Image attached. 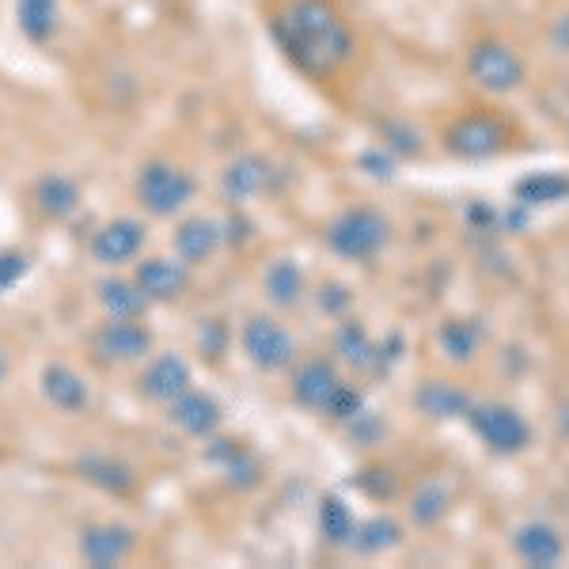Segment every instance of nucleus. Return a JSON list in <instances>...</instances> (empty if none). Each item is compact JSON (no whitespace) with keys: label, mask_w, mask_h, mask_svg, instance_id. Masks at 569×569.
Here are the masks:
<instances>
[{"label":"nucleus","mask_w":569,"mask_h":569,"mask_svg":"<svg viewBox=\"0 0 569 569\" xmlns=\"http://www.w3.org/2000/svg\"><path fill=\"white\" fill-rule=\"evenodd\" d=\"M562 433H566V437H569V407H566V410H562Z\"/></svg>","instance_id":"nucleus-37"},{"label":"nucleus","mask_w":569,"mask_h":569,"mask_svg":"<svg viewBox=\"0 0 569 569\" xmlns=\"http://www.w3.org/2000/svg\"><path fill=\"white\" fill-rule=\"evenodd\" d=\"M96 292L107 319H141L144 308H149V297L141 292V284L126 278H103L96 284Z\"/></svg>","instance_id":"nucleus-21"},{"label":"nucleus","mask_w":569,"mask_h":569,"mask_svg":"<svg viewBox=\"0 0 569 569\" xmlns=\"http://www.w3.org/2000/svg\"><path fill=\"white\" fill-rule=\"evenodd\" d=\"M266 182H270V163H266L262 156H240V160H232L224 168L220 190H224L228 201H247L259 194Z\"/></svg>","instance_id":"nucleus-19"},{"label":"nucleus","mask_w":569,"mask_h":569,"mask_svg":"<svg viewBox=\"0 0 569 569\" xmlns=\"http://www.w3.org/2000/svg\"><path fill=\"white\" fill-rule=\"evenodd\" d=\"M198 342H201V353L220 357V353H224V342H228V330H224V323H220V319H209V323L201 327Z\"/></svg>","instance_id":"nucleus-34"},{"label":"nucleus","mask_w":569,"mask_h":569,"mask_svg":"<svg viewBox=\"0 0 569 569\" xmlns=\"http://www.w3.org/2000/svg\"><path fill=\"white\" fill-rule=\"evenodd\" d=\"M34 206H39V213L50 220H69L80 209L77 179L61 176V171H46V176L34 182Z\"/></svg>","instance_id":"nucleus-18"},{"label":"nucleus","mask_w":569,"mask_h":569,"mask_svg":"<svg viewBox=\"0 0 569 569\" xmlns=\"http://www.w3.org/2000/svg\"><path fill=\"white\" fill-rule=\"evenodd\" d=\"M240 346H243L247 361H251L254 369H262V372L289 369L292 357H297V342H292V335L270 316H251V319H247L243 330H240Z\"/></svg>","instance_id":"nucleus-5"},{"label":"nucleus","mask_w":569,"mask_h":569,"mask_svg":"<svg viewBox=\"0 0 569 569\" xmlns=\"http://www.w3.org/2000/svg\"><path fill=\"white\" fill-rule=\"evenodd\" d=\"M194 376H190V365L182 361L179 353H160L144 365L141 380H137V391L149 402H176L182 391H190Z\"/></svg>","instance_id":"nucleus-11"},{"label":"nucleus","mask_w":569,"mask_h":569,"mask_svg":"<svg viewBox=\"0 0 569 569\" xmlns=\"http://www.w3.org/2000/svg\"><path fill=\"white\" fill-rule=\"evenodd\" d=\"M338 388H342V380L330 361H305L292 376V399L308 410H327Z\"/></svg>","instance_id":"nucleus-16"},{"label":"nucleus","mask_w":569,"mask_h":569,"mask_svg":"<svg viewBox=\"0 0 569 569\" xmlns=\"http://www.w3.org/2000/svg\"><path fill=\"white\" fill-rule=\"evenodd\" d=\"M270 27L284 58L311 80L335 77L353 58V31L330 0H284Z\"/></svg>","instance_id":"nucleus-1"},{"label":"nucleus","mask_w":569,"mask_h":569,"mask_svg":"<svg viewBox=\"0 0 569 569\" xmlns=\"http://www.w3.org/2000/svg\"><path fill=\"white\" fill-rule=\"evenodd\" d=\"M335 346H338V353H342V361L353 365V369H361V372H383V353L376 350L372 338L365 335V330L357 327V323H346L342 330H338Z\"/></svg>","instance_id":"nucleus-25"},{"label":"nucleus","mask_w":569,"mask_h":569,"mask_svg":"<svg viewBox=\"0 0 569 569\" xmlns=\"http://www.w3.org/2000/svg\"><path fill=\"white\" fill-rule=\"evenodd\" d=\"M144 247V224L133 217H118L110 220V224L99 228L96 236H91V259L99 266H107V270H114V266L122 262H133L137 254H141Z\"/></svg>","instance_id":"nucleus-9"},{"label":"nucleus","mask_w":569,"mask_h":569,"mask_svg":"<svg viewBox=\"0 0 569 569\" xmlns=\"http://www.w3.org/2000/svg\"><path fill=\"white\" fill-rule=\"evenodd\" d=\"M327 415L330 418H342V421L361 418V391H357L353 383H342V388L335 391V399H330Z\"/></svg>","instance_id":"nucleus-33"},{"label":"nucleus","mask_w":569,"mask_h":569,"mask_svg":"<svg viewBox=\"0 0 569 569\" xmlns=\"http://www.w3.org/2000/svg\"><path fill=\"white\" fill-rule=\"evenodd\" d=\"M319 300H323V308H342L346 305V292L338 289V284H327L323 297H319Z\"/></svg>","instance_id":"nucleus-35"},{"label":"nucleus","mask_w":569,"mask_h":569,"mask_svg":"<svg viewBox=\"0 0 569 569\" xmlns=\"http://www.w3.org/2000/svg\"><path fill=\"white\" fill-rule=\"evenodd\" d=\"M262 289H266V297H270L278 308H297L300 297H305V273H300L297 262L278 259V262L270 266V270H266Z\"/></svg>","instance_id":"nucleus-24"},{"label":"nucleus","mask_w":569,"mask_h":569,"mask_svg":"<svg viewBox=\"0 0 569 569\" xmlns=\"http://www.w3.org/2000/svg\"><path fill=\"white\" fill-rule=\"evenodd\" d=\"M445 144L463 160H486V156L501 152L509 144V126L501 122L490 110H479V114H463L452 130L445 133Z\"/></svg>","instance_id":"nucleus-6"},{"label":"nucleus","mask_w":569,"mask_h":569,"mask_svg":"<svg viewBox=\"0 0 569 569\" xmlns=\"http://www.w3.org/2000/svg\"><path fill=\"white\" fill-rule=\"evenodd\" d=\"M16 23H20L23 39L50 42L61 23V4L58 0H16Z\"/></svg>","instance_id":"nucleus-23"},{"label":"nucleus","mask_w":569,"mask_h":569,"mask_svg":"<svg viewBox=\"0 0 569 569\" xmlns=\"http://www.w3.org/2000/svg\"><path fill=\"white\" fill-rule=\"evenodd\" d=\"M77 475L84 482H91L96 490L110 493V498H130L133 486H137V475L130 463L114 460V456H103V452H84L77 460Z\"/></svg>","instance_id":"nucleus-14"},{"label":"nucleus","mask_w":569,"mask_h":569,"mask_svg":"<svg viewBox=\"0 0 569 569\" xmlns=\"http://www.w3.org/2000/svg\"><path fill=\"white\" fill-rule=\"evenodd\" d=\"M517 555L525 558L528 566L550 569L562 558V539H558V531L550 525H525L517 531Z\"/></svg>","instance_id":"nucleus-22"},{"label":"nucleus","mask_w":569,"mask_h":569,"mask_svg":"<svg viewBox=\"0 0 569 569\" xmlns=\"http://www.w3.org/2000/svg\"><path fill=\"white\" fill-rule=\"evenodd\" d=\"M415 402H418V410L421 415H429V418H456V415H467V395L460 388H452V383H440V380H429L426 388H421L415 395Z\"/></svg>","instance_id":"nucleus-26"},{"label":"nucleus","mask_w":569,"mask_h":569,"mask_svg":"<svg viewBox=\"0 0 569 569\" xmlns=\"http://www.w3.org/2000/svg\"><path fill=\"white\" fill-rule=\"evenodd\" d=\"M437 338H440V350L452 357V361H471L482 346V327L475 319H448Z\"/></svg>","instance_id":"nucleus-27"},{"label":"nucleus","mask_w":569,"mask_h":569,"mask_svg":"<svg viewBox=\"0 0 569 569\" xmlns=\"http://www.w3.org/2000/svg\"><path fill=\"white\" fill-rule=\"evenodd\" d=\"M39 388H42V399L50 402L53 410H61V415H84L91 407V391L84 383V376L77 369H69V365H58L50 361L39 376Z\"/></svg>","instance_id":"nucleus-12"},{"label":"nucleus","mask_w":569,"mask_h":569,"mask_svg":"<svg viewBox=\"0 0 569 569\" xmlns=\"http://www.w3.org/2000/svg\"><path fill=\"white\" fill-rule=\"evenodd\" d=\"M27 273H31V259L23 251H0V297L12 292Z\"/></svg>","instance_id":"nucleus-32"},{"label":"nucleus","mask_w":569,"mask_h":569,"mask_svg":"<svg viewBox=\"0 0 569 569\" xmlns=\"http://www.w3.org/2000/svg\"><path fill=\"white\" fill-rule=\"evenodd\" d=\"M467 421H471V433L498 456L525 452L528 440H531L528 421L520 418L512 407H501V402H479V407H467Z\"/></svg>","instance_id":"nucleus-4"},{"label":"nucleus","mask_w":569,"mask_h":569,"mask_svg":"<svg viewBox=\"0 0 569 569\" xmlns=\"http://www.w3.org/2000/svg\"><path fill=\"white\" fill-rule=\"evenodd\" d=\"M350 543L357 550H365V555H376V550H388L399 543V528L391 525V520H372V525L357 528Z\"/></svg>","instance_id":"nucleus-30"},{"label":"nucleus","mask_w":569,"mask_h":569,"mask_svg":"<svg viewBox=\"0 0 569 569\" xmlns=\"http://www.w3.org/2000/svg\"><path fill=\"white\" fill-rule=\"evenodd\" d=\"M220 240H224V232L213 224V220H206V217H190V220H182V224L176 228V259L182 266H201V262H209L217 254V247Z\"/></svg>","instance_id":"nucleus-17"},{"label":"nucleus","mask_w":569,"mask_h":569,"mask_svg":"<svg viewBox=\"0 0 569 569\" xmlns=\"http://www.w3.org/2000/svg\"><path fill=\"white\" fill-rule=\"evenodd\" d=\"M520 201H531V206H555V201L569 198V179L555 176V171H543V176H531L517 187Z\"/></svg>","instance_id":"nucleus-29"},{"label":"nucleus","mask_w":569,"mask_h":569,"mask_svg":"<svg viewBox=\"0 0 569 569\" xmlns=\"http://www.w3.org/2000/svg\"><path fill=\"white\" fill-rule=\"evenodd\" d=\"M8 380V357H4V350H0V383Z\"/></svg>","instance_id":"nucleus-36"},{"label":"nucleus","mask_w":569,"mask_h":569,"mask_svg":"<svg viewBox=\"0 0 569 569\" xmlns=\"http://www.w3.org/2000/svg\"><path fill=\"white\" fill-rule=\"evenodd\" d=\"M171 426H179L187 437H213L220 426V402L206 391H182L176 402H168Z\"/></svg>","instance_id":"nucleus-13"},{"label":"nucleus","mask_w":569,"mask_h":569,"mask_svg":"<svg viewBox=\"0 0 569 569\" xmlns=\"http://www.w3.org/2000/svg\"><path fill=\"white\" fill-rule=\"evenodd\" d=\"M388 220H383L376 209H346L335 224L327 228V243L335 254L342 259H353V262H365L388 243Z\"/></svg>","instance_id":"nucleus-3"},{"label":"nucleus","mask_w":569,"mask_h":569,"mask_svg":"<svg viewBox=\"0 0 569 569\" xmlns=\"http://www.w3.org/2000/svg\"><path fill=\"white\" fill-rule=\"evenodd\" d=\"M133 528L126 525H91L80 531V558L91 569H110L122 566L133 555Z\"/></svg>","instance_id":"nucleus-10"},{"label":"nucleus","mask_w":569,"mask_h":569,"mask_svg":"<svg viewBox=\"0 0 569 569\" xmlns=\"http://www.w3.org/2000/svg\"><path fill=\"white\" fill-rule=\"evenodd\" d=\"M448 509V490L445 486H426V490L418 493L415 501V520H421V525H433V520L445 517Z\"/></svg>","instance_id":"nucleus-31"},{"label":"nucleus","mask_w":569,"mask_h":569,"mask_svg":"<svg viewBox=\"0 0 569 569\" xmlns=\"http://www.w3.org/2000/svg\"><path fill=\"white\" fill-rule=\"evenodd\" d=\"M467 69H471L475 84L486 91H498V96L501 91L520 88V80H525V61H520L505 42H479L471 50Z\"/></svg>","instance_id":"nucleus-7"},{"label":"nucleus","mask_w":569,"mask_h":569,"mask_svg":"<svg viewBox=\"0 0 569 569\" xmlns=\"http://www.w3.org/2000/svg\"><path fill=\"white\" fill-rule=\"evenodd\" d=\"M206 460L217 463L220 471H224V479L232 486H240V490L259 482V460H254L243 445H236V440H209Z\"/></svg>","instance_id":"nucleus-20"},{"label":"nucleus","mask_w":569,"mask_h":569,"mask_svg":"<svg viewBox=\"0 0 569 569\" xmlns=\"http://www.w3.org/2000/svg\"><path fill=\"white\" fill-rule=\"evenodd\" d=\"M91 350L103 357V361L130 365V361H141V357L152 350V335L137 323V319H107V323L91 335Z\"/></svg>","instance_id":"nucleus-8"},{"label":"nucleus","mask_w":569,"mask_h":569,"mask_svg":"<svg viewBox=\"0 0 569 569\" xmlns=\"http://www.w3.org/2000/svg\"><path fill=\"white\" fill-rule=\"evenodd\" d=\"M319 528H323V536L330 543H350L353 531H357L350 505L342 498H323L319 501Z\"/></svg>","instance_id":"nucleus-28"},{"label":"nucleus","mask_w":569,"mask_h":569,"mask_svg":"<svg viewBox=\"0 0 569 569\" xmlns=\"http://www.w3.org/2000/svg\"><path fill=\"white\" fill-rule=\"evenodd\" d=\"M137 201L152 217H176L190 198H194V179L168 160H149L137 171Z\"/></svg>","instance_id":"nucleus-2"},{"label":"nucleus","mask_w":569,"mask_h":569,"mask_svg":"<svg viewBox=\"0 0 569 569\" xmlns=\"http://www.w3.org/2000/svg\"><path fill=\"white\" fill-rule=\"evenodd\" d=\"M133 281L141 284V292L149 297V305H171L187 289V266L171 259H144L137 262Z\"/></svg>","instance_id":"nucleus-15"}]
</instances>
